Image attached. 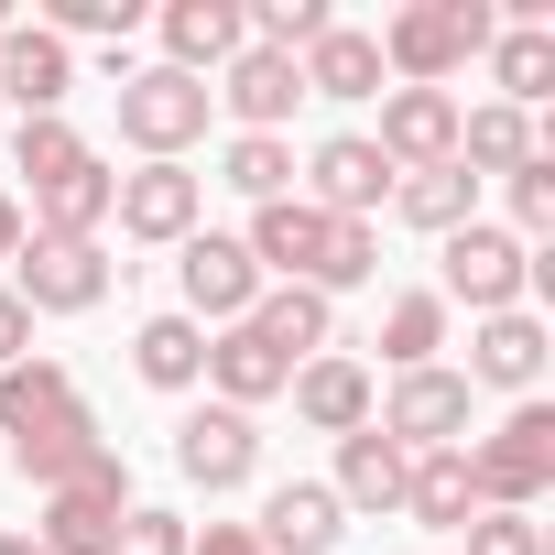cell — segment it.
<instances>
[{"label": "cell", "instance_id": "obj_28", "mask_svg": "<svg viewBox=\"0 0 555 555\" xmlns=\"http://www.w3.org/2000/svg\"><path fill=\"white\" fill-rule=\"evenodd\" d=\"M490 77H501V109H533L555 88V34L544 23H501L490 34Z\"/></svg>", "mask_w": 555, "mask_h": 555}, {"label": "cell", "instance_id": "obj_15", "mask_svg": "<svg viewBox=\"0 0 555 555\" xmlns=\"http://www.w3.org/2000/svg\"><path fill=\"white\" fill-rule=\"evenodd\" d=\"M338 533H349V512H338L327 479H284V490L261 501V522H250L261 555H338Z\"/></svg>", "mask_w": 555, "mask_h": 555}, {"label": "cell", "instance_id": "obj_25", "mask_svg": "<svg viewBox=\"0 0 555 555\" xmlns=\"http://www.w3.org/2000/svg\"><path fill=\"white\" fill-rule=\"evenodd\" d=\"M207 382H218V403H229V414H250V403H272V392H284L295 371L272 360L250 327H218V338H207Z\"/></svg>", "mask_w": 555, "mask_h": 555}, {"label": "cell", "instance_id": "obj_31", "mask_svg": "<svg viewBox=\"0 0 555 555\" xmlns=\"http://www.w3.org/2000/svg\"><path fill=\"white\" fill-rule=\"evenodd\" d=\"M218 185H240L250 207H272V196H295V142H284V131H240V142L218 153Z\"/></svg>", "mask_w": 555, "mask_h": 555}, {"label": "cell", "instance_id": "obj_1", "mask_svg": "<svg viewBox=\"0 0 555 555\" xmlns=\"http://www.w3.org/2000/svg\"><path fill=\"white\" fill-rule=\"evenodd\" d=\"M0 436H12V468L34 490H66V479H88V468L120 457L55 360H12V371H0Z\"/></svg>", "mask_w": 555, "mask_h": 555}, {"label": "cell", "instance_id": "obj_13", "mask_svg": "<svg viewBox=\"0 0 555 555\" xmlns=\"http://www.w3.org/2000/svg\"><path fill=\"white\" fill-rule=\"evenodd\" d=\"M66 88H77V55L44 34V23H12L0 34V99L23 120H66Z\"/></svg>", "mask_w": 555, "mask_h": 555}, {"label": "cell", "instance_id": "obj_17", "mask_svg": "<svg viewBox=\"0 0 555 555\" xmlns=\"http://www.w3.org/2000/svg\"><path fill=\"white\" fill-rule=\"evenodd\" d=\"M196 207H207V185H196L185 164H142V175H120V196H109V218H120L131 240H196Z\"/></svg>", "mask_w": 555, "mask_h": 555}, {"label": "cell", "instance_id": "obj_23", "mask_svg": "<svg viewBox=\"0 0 555 555\" xmlns=\"http://www.w3.org/2000/svg\"><path fill=\"white\" fill-rule=\"evenodd\" d=\"M403 468H414V457H403L382 425H360V436H338V479H327V490H338V512H403Z\"/></svg>", "mask_w": 555, "mask_h": 555}, {"label": "cell", "instance_id": "obj_24", "mask_svg": "<svg viewBox=\"0 0 555 555\" xmlns=\"http://www.w3.org/2000/svg\"><path fill=\"white\" fill-rule=\"evenodd\" d=\"M109 196H120V175L88 153L77 175H55V185H34V240H99V218H109Z\"/></svg>", "mask_w": 555, "mask_h": 555}, {"label": "cell", "instance_id": "obj_41", "mask_svg": "<svg viewBox=\"0 0 555 555\" xmlns=\"http://www.w3.org/2000/svg\"><path fill=\"white\" fill-rule=\"evenodd\" d=\"M185 555H261V544H250V522H207V544H185Z\"/></svg>", "mask_w": 555, "mask_h": 555}, {"label": "cell", "instance_id": "obj_11", "mask_svg": "<svg viewBox=\"0 0 555 555\" xmlns=\"http://www.w3.org/2000/svg\"><path fill=\"white\" fill-rule=\"evenodd\" d=\"M382 436H392L403 457L457 447V436H468V382H457V371H403L392 403H382Z\"/></svg>", "mask_w": 555, "mask_h": 555}, {"label": "cell", "instance_id": "obj_42", "mask_svg": "<svg viewBox=\"0 0 555 555\" xmlns=\"http://www.w3.org/2000/svg\"><path fill=\"white\" fill-rule=\"evenodd\" d=\"M12 250H23V207H12V196H0V261H12Z\"/></svg>", "mask_w": 555, "mask_h": 555}, {"label": "cell", "instance_id": "obj_19", "mask_svg": "<svg viewBox=\"0 0 555 555\" xmlns=\"http://www.w3.org/2000/svg\"><path fill=\"white\" fill-rule=\"evenodd\" d=\"M457 382H490V392H522V403H533V382H544V327H533L522 306H512V317H479Z\"/></svg>", "mask_w": 555, "mask_h": 555}, {"label": "cell", "instance_id": "obj_4", "mask_svg": "<svg viewBox=\"0 0 555 555\" xmlns=\"http://www.w3.org/2000/svg\"><path fill=\"white\" fill-rule=\"evenodd\" d=\"M207 77H175V66H131L120 77V142L142 153V164H185V142L207 131Z\"/></svg>", "mask_w": 555, "mask_h": 555}, {"label": "cell", "instance_id": "obj_3", "mask_svg": "<svg viewBox=\"0 0 555 555\" xmlns=\"http://www.w3.org/2000/svg\"><path fill=\"white\" fill-rule=\"evenodd\" d=\"M457 457H468L479 512H533V501L555 490V403H512L501 436H479V447H457Z\"/></svg>", "mask_w": 555, "mask_h": 555}, {"label": "cell", "instance_id": "obj_20", "mask_svg": "<svg viewBox=\"0 0 555 555\" xmlns=\"http://www.w3.org/2000/svg\"><path fill=\"white\" fill-rule=\"evenodd\" d=\"M284 392H295V414H306L317 436H360V425H371V371H360V360H338V349H317Z\"/></svg>", "mask_w": 555, "mask_h": 555}, {"label": "cell", "instance_id": "obj_10", "mask_svg": "<svg viewBox=\"0 0 555 555\" xmlns=\"http://www.w3.org/2000/svg\"><path fill=\"white\" fill-rule=\"evenodd\" d=\"M382 196H392V164L371 153V131H327L306 153V207L317 218H371Z\"/></svg>", "mask_w": 555, "mask_h": 555}, {"label": "cell", "instance_id": "obj_40", "mask_svg": "<svg viewBox=\"0 0 555 555\" xmlns=\"http://www.w3.org/2000/svg\"><path fill=\"white\" fill-rule=\"evenodd\" d=\"M12 360H34V317H23L12 284H0V371H12Z\"/></svg>", "mask_w": 555, "mask_h": 555}, {"label": "cell", "instance_id": "obj_36", "mask_svg": "<svg viewBox=\"0 0 555 555\" xmlns=\"http://www.w3.org/2000/svg\"><path fill=\"white\" fill-rule=\"evenodd\" d=\"M55 44H77V34H99V44H131L142 34V0H55V23H44Z\"/></svg>", "mask_w": 555, "mask_h": 555}, {"label": "cell", "instance_id": "obj_32", "mask_svg": "<svg viewBox=\"0 0 555 555\" xmlns=\"http://www.w3.org/2000/svg\"><path fill=\"white\" fill-rule=\"evenodd\" d=\"M436 349H447V295H392L382 306V360L392 371H436Z\"/></svg>", "mask_w": 555, "mask_h": 555}, {"label": "cell", "instance_id": "obj_18", "mask_svg": "<svg viewBox=\"0 0 555 555\" xmlns=\"http://www.w3.org/2000/svg\"><path fill=\"white\" fill-rule=\"evenodd\" d=\"M240 327H250L272 360H284V371H306V360L338 338V306H327V295H306V284H261V306H250Z\"/></svg>", "mask_w": 555, "mask_h": 555}, {"label": "cell", "instance_id": "obj_30", "mask_svg": "<svg viewBox=\"0 0 555 555\" xmlns=\"http://www.w3.org/2000/svg\"><path fill=\"white\" fill-rule=\"evenodd\" d=\"M468 207H479V175H457V164H436V175H392V218L403 229H468Z\"/></svg>", "mask_w": 555, "mask_h": 555}, {"label": "cell", "instance_id": "obj_26", "mask_svg": "<svg viewBox=\"0 0 555 555\" xmlns=\"http://www.w3.org/2000/svg\"><path fill=\"white\" fill-rule=\"evenodd\" d=\"M131 371H142L153 392H196V382H207V327H196V317H153V327L131 338Z\"/></svg>", "mask_w": 555, "mask_h": 555}, {"label": "cell", "instance_id": "obj_7", "mask_svg": "<svg viewBox=\"0 0 555 555\" xmlns=\"http://www.w3.org/2000/svg\"><path fill=\"white\" fill-rule=\"evenodd\" d=\"M120 512H131V479H120V457H109V468H88V479L44 490L34 544H44V555H109V544H120Z\"/></svg>", "mask_w": 555, "mask_h": 555}, {"label": "cell", "instance_id": "obj_37", "mask_svg": "<svg viewBox=\"0 0 555 555\" xmlns=\"http://www.w3.org/2000/svg\"><path fill=\"white\" fill-rule=\"evenodd\" d=\"M512 218H522V240H544L555 229V164L533 153V164H512Z\"/></svg>", "mask_w": 555, "mask_h": 555}, {"label": "cell", "instance_id": "obj_44", "mask_svg": "<svg viewBox=\"0 0 555 555\" xmlns=\"http://www.w3.org/2000/svg\"><path fill=\"white\" fill-rule=\"evenodd\" d=\"M0 34H12V0H0Z\"/></svg>", "mask_w": 555, "mask_h": 555}, {"label": "cell", "instance_id": "obj_38", "mask_svg": "<svg viewBox=\"0 0 555 555\" xmlns=\"http://www.w3.org/2000/svg\"><path fill=\"white\" fill-rule=\"evenodd\" d=\"M109 555H185V522H175V512H153V501H131Z\"/></svg>", "mask_w": 555, "mask_h": 555}, {"label": "cell", "instance_id": "obj_34", "mask_svg": "<svg viewBox=\"0 0 555 555\" xmlns=\"http://www.w3.org/2000/svg\"><path fill=\"white\" fill-rule=\"evenodd\" d=\"M371 272H382V229H371V218H338V229H327V261H317V284H306V295H349V284H371Z\"/></svg>", "mask_w": 555, "mask_h": 555}, {"label": "cell", "instance_id": "obj_12", "mask_svg": "<svg viewBox=\"0 0 555 555\" xmlns=\"http://www.w3.org/2000/svg\"><path fill=\"white\" fill-rule=\"evenodd\" d=\"M175 468H185L196 490H250V468H261V425L229 414V403H196V414L175 425Z\"/></svg>", "mask_w": 555, "mask_h": 555}, {"label": "cell", "instance_id": "obj_29", "mask_svg": "<svg viewBox=\"0 0 555 555\" xmlns=\"http://www.w3.org/2000/svg\"><path fill=\"white\" fill-rule=\"evenodd\" d=\"M512 164H533V120L522 109H457V175H512Z\"/></svg>", "mask_w": 555, "mask_h": 555}, {"label": "cell", "instance_id": "obj_33", "mask_svg": "<svg viewBox=\"0 0 555 555\" xmlns=\"http://www.w3.org/2000/svg\"><path fill=\"white\" fill-rule=\"evenodd\" d=\"M327 23H338L327 0H261V12H240V34H250L261 55H306V44H317Z\"/></svg>", "mask_w": 555, "mask_h": 555}, {"label": "cell", "instance_id": "obj_6", "mask_svg": "<svg viewBox=\"0 0 555 555\" xmlns=\"http://www.w3.org/2000/svg\"><path fill=\"white\" fill-rule=\"evenodd\" d=\"M522 284H533V250L512 240V229H447V306H468V317H512L522 306Z\"/></svg>", "mask_w": 555, "mask_h": 555}, {"label": "cell", "instance_id": "obj_43", "mask_svg": "<svg viewBox=\"0 0 555 555\" xmlns=\"http://www.w3.org/2000/svg\"><path fill=\"white\" fill-rule=\"evenodd\" d=\"M0 555H44V544H34V533H0Z\"/></svg>", "mask_w": 555, "mask_h": 555}, {"label": "cell", "instance_id": "obj_21", "mask_svg": "<svg viewBox=\"0 0 555 555\" xmlns=\"http://www.w3.org/2000/svg\"><path fill=\"white\" fill-rule=\"evenodd\" d=\"M240 44H250L240 34V0H175V12H164V66L175 77H218Z\"/></svg>", "mask_w": 555, "mask_h": 555}, {"label": "cell", "instance_id": "obj_14", "mask_svg": "<svg viewBox=\"0 0 555 555\" xmlns=\"http://www.w3.org/2000/svg\"><path fill=\"white\" fill-rule=\"evenodd\" d=\"M240 131H284L295 120V99H306V77H295V55H261V44H240L229 66H218V88H207Z\"/></svg>", "mask_w": 555, "mask_h": 555}, {"label": "cell", "instance_id": "obj_5", "mask_svg": "<svg viewBox=\"0 0 555 555\" xmlns=\"http://www.w3.org/2000/svg\"><path fill=\"white\" fill-rule=\"evenodd\" d=\"M12 295H23V317H88L109 295V250L99 240H23L12 250Z\"/></svg>", "mask_w": 555, "mask_h": 555}, {"label": "cell", "instance_id": "obj_39", "mask_svg": "<svg viewBox=\"0 0 555 555\" xmlns=\"http://www.w3.org/2000/svg\"><path fill=\"white\" fill-rule=\"evenodd\" d=\"M457 533H468V555H544V533H533L522 512H468Z\"/></svg>", "mask_w": 555, "mask_h": 555}, {"label": "cell", "instance_id": "obj_22", "mask_svg": "<svg viewBox=\"0 0 555 555\" xmlns=\"http://www.w3.org/2000/svg\"><path fill=\"white\" fill-rule=\"evenodd\" d=\"M295 77H306V99H382V44H371L360 23H327V34L295 55Z\"/></svg>", "mask_w": 555, "mask_h": 555}, {"label": "cell", "instance_id": "obj_8", "mask_svg": "<svg viewBox=\"0 0 555 555\" xmlns=\"http://www.w3.org/2000/svg\"><path fill=\"white\" fill-rule=\"evenodd\" d=\"M371 153H382L392 175H436V164H457V99H447V88H382V131H371Z\"/></svg>", "mask_w": 555, "mask_h": 555}, {"label": "cell", "instance_id": "obj_35", "mask_svg": "<svg viewBox=\"0 0 555 555\" xmlns=\"http://www.w3.org/2000/svg\"><path fill=\"white\" fill-rule=\"evenodd\" d=\"M12 164H23L34 185H55V175H77V164H88V142H77L66 120H23V131H12Z\"/></svg>", "mask_w": 555, "mask_h": 555}, {"label": "cell", "instance_id": "obj_2", "mask_svg": "<svg viewBox=\"0 0 555 555\" xmlns=\"http://www.w3.org/2000/svg\"><path fill=\"white\" fill-rule=\"evenodd\" d=\"M490 34H501L490 0H414V12H392L371 44H382V77H403V88H447L468 55H490Z\"/></svg>", "mask_w": 555, "mask_h": 555}, {"label": "cell", "instance_id": "obj_9", "mask_svg": "<svg viewBox=\"0 0 555 555\" xmlns=\"http://www.w3.org/2000/svg\"><path fill=\"white\" fill-rule=\"evenodd\" d=\"M175 250H185L175 272H185V317H196V327H207V317L240 327V317L261 306V261H250L229 229H196V240H175Z\"/></svg>", "mask_w": 555, "mask_h": 555}, {"label": "cell", "instance_id": "obj_27", "mask_svg": "<svg viewBox=\"0 0 555 555\" xmlns=\"http://www.w3.org/2000/svg\"><path fill=\"white\" fill-rule=\"evenodd\" d=\"M403 512H414L425 533H457V522L479 512V490H468V457H457V447L414 457V468H403Z\"/></svg>", "mask_w": 555, "mask_h": 555}, {"label": "cell", "instance_id": "obj_16", "mask_svg": "<svg viewBox=\"0 0 555 555\" xmlns=\"http://www.w3.org/2000/svg\"><path fill=\"white\" fill-rule=\"evenodd\" d=\"M327 229H338V218H317L306 196H272V207H250L240 250H250L261 272H284V284H317V261H327Z\"/></svg>", "mask_w": 555, "mask_h": 555}]
</instances>
